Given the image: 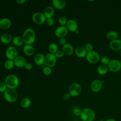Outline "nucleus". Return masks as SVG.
<instances>
[{
    "label": "nucleus",
    "instance_id": "f257e3e1",
    "mask_svg": "<svg viewBox=\"0 0 121 121\" xmlns=\"http://www.w3.org/2000/svg\"><path fill=\"white\" fill-rule=\"evenodd\" d=\"M22 38L26 44L31 45L35 42L36 39L35 31L31 28L26 29L23 34Z\"/></svg>",
    "mask_w": 121,
    "mask_h": 121
},
{
    "label": "nucleus",
    "instance_id": "f03ea898",
    "mask_svg": "<svg viewBox=\"0 0 121 121\" xmlns=\"http://www.w3.org/2000/svg\"><path fill=\"white\" fill-rule=\"evenodd\" d=\"M5 83L9 89H15L18 86L19 80L16 75L10 74L8 75L5 78Z\"/></svg>",
    "mask_w": 121,
    "mask_h": 121
},
{
    "label": "nucleus",
    "instance_id": "7ed1b4c3",
    "mask_svg": "<svg viewBox=\"0 0 121 121\" xmlns=\"http://www.w3.org/2000/svg\"><path fill=\"white\" fill-rule=\"evenodd\" d=\"M80 117L83 121H93L95 118V113L92 109L85 108L81 110Z\"/></svg>",
    "mask_w": 121,
    "mask_h": 121
},
{
    "label": "nucleus",
    "instance_id": "20e7f679",
    "mask_svg": "<svg viewBox=\"0 0 121 121\" xmlns=\"http://www.w3.org/2000/svg\"><path fill=\"white\" fill-rule=\"evenodd\" d=\"M18 95L15 89H8L4 93V97L8 102L12 103L15 102L17 99Z\"/></svg>",
    "mask_w": 121,
    "mask_h": 121
},
{
    "label": "nucleus",
    "instance_id": "39448f33",
    "mask_svg": "<svg viewBox=\"0 0 121 121\" xmlns=\"http://www.w3.org/2000/svg\"><path fill=\"white\" fill-rule=\"evenodd\" d=\"M82 88L81 86L77 83L71 84L69 88V93L72 96H77L80 95Z\"/></svg>",
    "mask_w": 121,
    "mask_h": 121
},
{
    "label": "nucleus",
    "instance_id": "423d86ee",
    "mask_svg": "<svg viewBox=\"0 0 121 121\" xmlns=\"http://www.w3.org/2000/svg\"><path fill=\"white\" fill-rule=\"evenodd\" d=\"M46 18L43 13L36 12L32 15V20L37 25H42L46 21Z\"/></svg>",
    "mask_w": 121,
    "mask_h": 121
},
{
    "label": "nucleus",
    "instance_id": "0eeeda50",
    "mask_svg": "<svg viewBox=\"0 0 121 121\" xmlns=\"http://www.w3.org/2000/svg\"><path fill=\"white\" fill-rule=\"evenodd\" d=\"M108 69L112 72H116L121 69V62L116 59L110 60L107 65Z\"/></svg>",
    "mask_w": 121,
    "mask_h": 121
},
{
    "label": "nucleus",
    "instance_id": "6e6552de",
    "mask_svg": "<svg viewBox=\"0 0 121 121\" xmlns=\"http://www.w3.org/2000/svg\"><path fill=\"white\" fill-rule=\"evenodd\" d=\"M57 58L54 54L48 53L45 56L44 63L46 66L52 68L53 67L56 63Z\"/></svg>",
    "mask_w": 121,
    "mask_h": 121
},
{
    "label": "nucleus",
    "instance_id": "1a4fd4ad",
    "mask_svg": "<svg viewBox=\"0 0 121 121\" xmlns=\"http://www.w3.org/2000/svg\"><path fill=\"white\" fill-rule=\"evenodd\" d=\"M17 50L13 46H9L5 52V55L8 60H14L17 56Z\"/></svg>",
    "mask_w": 121,
    "mask_h": 121
},
{
    "label": "nucleus",
    "instance_id": "9d476101",
    "mask_svg": "<svg viewBox=\"0 0 121 121\" xmlns=\"http://www.w3.org/2000/svg\"><path fill=\"white\" fill-rule=\"evenodd\" d=\"M86 57L87 61L91 63H95L100 59L99 54L97 52L93 51L87 52Z\"/></svg>",
    "mask_w": 121,
    "mask_h": 121
},
{
    "label": "nucleus",
    "instance_id": "9b49d317",
    "mask_svg": "<svg viewBox=\"0 0 121 121\" xmlns=\"http://www.w3.org/2000/svg\"><path fill=\"white\" fill-rule=\"evenodd\" d=\"M68 32V30L66 27L64 26H58L55 30V35L59 38L64 37L67 35Z\"/></svg>",
    "mask_w": 121,
    "mask_h": 121
},
{
    "label": "nucleus",
    "instance_id": "f8f14e48",
    "mask_svg": "<svg viewBox=\"0 0 121 121\" xmlns=\"http://www.w3.org/2000/svg\"><path fill=\"white\" fill-rule=\"evenodd\" d=\"M13 61L15 66L18 68H22L25 67V65L27 63L26 58L22 56H17L13 60Z\"/></svg>",
    "mask_w": 121,
    "mask_h": 121
},
{
    "label": "nucleus",
    "instance_id": "ddd939ff",
    "mask_svg": "<svg viewBox=\"0 0 121 121\" xmlns=\"http://www.w3.org/2000/svg\"><path fill=\"white\" fill-rule=\"evenodd\" d=\"M109 46L112 50L115 51L121 50V40L116 39L112 40L110 42Z\"/></svg>",
    "mask_w": 121,
    "mask_h": 121
},
{
    "label": "nucleus",
    "instance_id": "4468645a",
    "mask_svg": "<svg viewBox=\"0 0 121 121\" xmlns=\"http://www.w3.org/2000/svg\"><path fill=\"white\" fill-rule=\"evenodd\" d=\"M102 86V82L98 79L94 80L91 84V89L94 92H99Z\"/></svg>",
    "mask_w": 121,
    "mask_h": 121
},
{
    "label": "nucleus",
    "instance_id": "2eb2a0df",
    "mask_svg": "<svg viewBox=\"0 0 121 121\" xmlns=\"http://www.w3.org/2000/svg\"><path fill=\"white\" fill-rule=\"evenodd\" d=\"M66 26L68 30H69L71 32H75L77 30H78V24L75 20L73 19H69L68 20L66 24Z\"/></svg>",
    "mask_w": 121,
    "mask_h": 121
},
{
    "label": "nucleus",
    "instance_id": "dca6fc26",
    "mask_svg": "<svg viewBox=\"0 0 121 121\" xmlns=\"http://www.w3.org/2000/svg\"><path fill=\"white\" fill-rule=\"evenodd\" d=\"M11 25L10 20L6 17L2 18L0 20V28L2 29H7L9 28Z\"/></svg>",
    "mask_w": 121,
    "mask_h": 121
},
{
    "label": "nucleus",
    "instance_id": "f3484780",
    "mask_svg": "<svg viewBox=\"0 0 121 121\" xmlns=\"http://www.w3.org/2000/svg\"><path fill=\"white\" fill-rule=\"evenodd\" d=\"M62 51L64 54L67 55H70L73 53L74 49L71 44L66 43L65 44L62 46Z\"/></svg>",
    "mask_w": 121,
    "mask_h": 121
},
{
    "label": "nucleus",
    "instance_id": "a211bd4d",
    "mask_svg": "<svg viewBox=\"0 0 121 121\" xmlns=\"http://www.w3.org/2000/svg\"><path fill=\"white\" fill-rule=\"evenodd\" d=\"M45 56L41 53L36 54L34 57V62L37 65H42L44 63Z\"/></svg>",
    "mask_w": 121,
    "mask_h": 121
},
{
    "label": "nucleus",
    "instance_id": "6ab92c4d",
    "mask_svg": "<svg viewBox=\"0 0 121 121\" xmlns=\"http://www.w3.org/2000/svg\"><path fill=\"white\" fill-rule=\"evenodd\" d=\"M52 3L53 7L58 9H64L66 5V2L64 0H53Z\"/></svg>",
    "mask_w": 121,
    "mask_h": 121
},
{
    "label": "nucleus",
    "instance_id": "aec40b11",
    "mask_svg": "<svg viewBox=\"0 0 121 121\" xmlns=\"http://www.w3.org/2000/svg\"><path fill=\"white\" fill-rule=\"evenodd\" d=\"M23 52L26 55L30 56L34 53L35 49L31 44H26L23 47Z\"/></svg>",
    "mask_w": 121,
    "mask_h": 121
},
{
    "label": "nucleus",
    "instance_id": "412c9836",
    "mask_svg": "<svg viewBox=\"0 0 121 121\" xmlns=\"http://www.w3.org/2000/svg\"><path fill=\"white\" fill-rule=\"evenodd\" d=\"M12 37L11 35L8 33H5L2 34L0 37V40L1 43L8 44L12 41Z\"/></svg>",
    "mask_w": 121,
    "mask_h": 121
},
{
    "label": "nucleus",
    "instance_id": "4be33fe9",
    "mask_svg": "<svg viewBox=\"0 0 121 121\" xmlns=\"http://www.w3.org/2000/svg\"><path fill=\"white\" fill-rule=\"evenodd\" d=\"M87 51L83 47H78L75 50V53L77 56L79 58H84L86 57L87 54Z\"/></svg>",
    "mask_w": 121,
    "mask_h": 121
},
{
    "label": "nucleus",
    "instance_id": "5701e85b",
    "mask_svg": "<svg viewBox=\"0 0 121 121\" xmlns=\"http://www.w3.org/2000/svg\"><path fill=\"white\" fill-rule=\"evenodd\" d=\"M54 10L53 8L51 6H48L45 8L43 11V14L46 19L52 17L54 14Z\"/></svg>",
    "mask_w": 121,
    "mask_h": 121
},
{
    "label": "nucleus",
    "instance_id": "b1692460",
    "mask_svg": "<svg viewBox=\"0 0 121 121\" xmlns=\"http://www.w3.org/2000/svg\"><path fill=\"white\" fill-rule=\"evenodd\" d=\"M31 104V100L28 97H24L20 101V105L24 108L29 107Z\"/></svg>",
    "mask_w": 121,
    "mask_h": 121
},
{
    "label": "nucleus",
    "instance_id": "393cba45",
    "mask_svg": "<svg viewBox=\"0 0 121 121\" xmlns=\"http://www.w3.org/2000/svg\"><path fill=\"white\" fill-rule=\"evenodd\" d=\"M108 70L107 65L101 64L99 65L97 69V72L100 75H104L105 74Z\"/></svg>",
    "mask_w": 121,
    "mask_h": 121
},
{
    "label": "nucleus",
    "instance_id": "a878e982",
    "mask_svg": "<svg viewBox=\"0 0 121 121\" xmlns=\"http://www.w3.org/2000/svg\"><path fill=\"white\" fill-rule=\"evenodd\" d=\"M12 42L15 45L17 46H19L22 45L24 43V41L23 40L22 37H21L18 36H16L14 37L12 39Z\"/></svg>",
    "mask_w": 121,
    "mask_h": 121
},
{
    "label": "nucleus",
    "instance_id": "bb28decb",
    "mask_svg": "<svg viewBox=\"0 0 121 121\" xmlns=\"http://www.w3.org/2000/svg\"><path fill=\"white\" fill-rule=\"evenodd\" d=\"M106 37L110 40H113L117 39L118 36V34L117 32L114 31H111L108 32L106 35Z\"/></svg>",
    "mask_w": 121,
    "mask_h": 121
},
{
    "label": "nucleus",
    "instance_id": "cd10ccee",
    "mask_svg": "<svg viewBox=\"0 0 121 121\" xmlns=\"http://www.w3.org/2000/svg\"><path fill=\"white\" fill-rule=\"evenodd\" d=\"M48 49L50 53L55 54L58 51V46L56 43H52L49 44Z\"/></svg>",
    "mask_w": 121,
    "mask_h": 121
},
{
    "label": "nucleus",
    "instance_id": "c85d7f7f",
    "mask_svg": "<svg viewBox=\"0 0 121 121\" xmlns=\"http://www.w3.org/2000/svg\"><path fill=\"white\" fill-rule=\"evenodd\" d=\"M14 66L15 65H14L13 60H8L5 62L4 64L5 69L8 70L12 69Z\"/></svg>",
    "mask_w": 121,
    "mask_h": 121
},
{
    "label": "nucleus",
    "instance_id": "c756f323",
    "mask_svg": "<svg viewBox=\"0 0 121 121\" xmlns=\"http://www.w3.org/2000/svg\"><path fill=\"white\" fill-rule=\"evenodd\" d=\"M52 70L51 69V68L48 66L44 67L43 69V73L46 76L50 75L52 73Z\"/></svg>",
    "mask_w": 121,
    "mask_h": 121
},
{
    "label": "nucleus",
    "instance_id": "7c9ffc66",
    "mask_svg": "<svg viewBox=\"0 0 121 121\" xmlns=\"http://www.w3.org/2000/svg\"><path fill=\"white\" fill-rule=\"evenodd\" d=\"M7 86L5 82L0 81V92H5L7 90Z\"/></svg>",
    "mask_w": 121,
    "mask_h": 121
},
{
    "label": "nucleus",
    "instance_id": "2f4dec72",
    "mask_svg": "<svg viewBox=\"0 0 121 121\" xmlns=\"http://www.w3.org/2000/svg\"><path fill=\"white\" fill-rule=\"evenodd\" d=\"M110 61V59L107 56L103 57L101 60V62L102 63V64L105 65H108Z\"/></svg>",
    "mask_w": 121,
    "mask_h": 121
},
{
    "label": "nucleus",
    "instance_id": "473e14b6",
    "mask_svg": "<svg viewBox=\"0 0 121 121\" xmlns=\"http://www.w3.org/2000/svg\"><path fill=\"white\" fill-rule=\"evenodd\" d=\"M81 110H80L78 108V107H74L73 110H72V113L75 116H80V113H81Z\"/></svg>",
    "mask_w": 121,
    "mask_h": 121
},
{
    "label": "nucleus",
    "instance_id": "72a5a7b5",
    "mask_svg": "<svg viewBox=\"0 0 121 121\" xmlns=\"http://www.w3.org/2000/svg\"><path fill=\"white\" fill-rule=\"evenodd\" d=\"M59 23L61 25H66L67 23L68 20H67V18L64 17H61L59 18L58 20Z\"/></svg>",
    "mask_w": 121,
    "mask_h": 121
},
{
    "label": "nucleus",
    "instance_id": "f704fd0d",
    "mask_svg": "<svg viewBox=\"0 0 121 121\" xmlns=\"http://www.w3.org/2000/svg\"><path fill=\"white\" fill-rule=\"evenodd\" d=\"M93 46L90 43H87L85 45V48L87 51V52H89L92 51L93 50Z\"/></svg>",
    "mask_w": 121,
    "mask_h": 121
},
{
    "label": "nucleus",
    "instance_id": "c9c22d12",
    "mask_svg": "<svg viewBox=\"0 0 121 121\" xmlns=\"http://www.w3.org/2000/svg\"><path fill=\"white\" fill-rule=\"evenodd\" d=\"M54 54L57 58H60L63 56L64 54L63 52H62V51L59 50Z\"/></svg>",
    "mask_w": 121,
    "mask_h": 121
},
{
    "label": "nucleus",
    "instance_id": "e433bc0d",
    "mask_svg": "<svg viewBox=\"0 0 121 121\" xmlns=\"http://www.w3.org/2000/svg\"><path fill=\"white\" fill-rule=\"evenodd\" d=\"M46 21L47 25L49 26H52L54 24V20L52 17L47 19Z\"/></svg>",
    "mask_w": 121,
    "mask_h": 121
},
{
    "label": "nucleus",
    "instance_id": "4c0bfd02",
    "mask_svg": "<svg viewBox=\"0 0 121 121\" xmlns=\"http://www.w3.org/2000/svg\"><path fill=\"white\" fill-rule=\"evenodd\" d=\"M59 42L60 44L64 45L66 43V39L64 37H62V38H60L59 40Z\"/></svg>",
    "mask_w": 121,
    "mask_h": 121
},
{
    "label": "nucleus",
    "instance_id": "58836bf2",
    "mask_svg": "<svg viewBox=\"0 0 121 121\" xmlns=\"http://www.w3.org/2000/svg\"><path fill=\"white\" fill-rule=\"evenodd\" d=\"M24 67H25V68L26 69L29 70H31V69H32L33 66H32V65L30 63H28V62H27V63H26V64L25 65V66Z\"/></svg>",
    "mask_w": 121,
    "mask_h": 121
},
{
    "label": "nucleus",
    "instance_id": "ea45409f",
    "mask_svg": "<svg viewBox=\"0 0 121 121\" xmlns=\"http://www.w3.org/2000/svg\"><path fill=\"white\" fill-rule=\"evenodd\" d=\"M71 97V95H70L69 93H66L63 96V100H69Z\"/></svg>",
    "mask_w": 121,
    "mask_h": 121
},
{
    "label": "nucleus",
    "instance_id": "a19ab883",
    "mask_svg": "<svg viewBox=\"0 0 121 121\" xmlns=\"http://www.w3.org/2000/svg\"><path fill=\"white\" fill-rule=\"evenodd\" d=\"M16 1L19 4H23L26 2V0H16Z\"/></svg>",
    "mask_w": 121,
    "mask_h": 121
},
{
    "label": "nucleus",
    "instance_id": "79ce46f5",
    "mask_svg": "<svg viewBox=\"0 0 121 121\" xmlns=\"http://www.w3.org/2000/svg\"><path fill=\"white\" fill-rule=\"evenodd\" d=\"M104 121H116L113 119H108L105 120Z\"/></svg>",
    "mask_w": 121,
    "mask_h": 121
},
{
    "label": "nucleus",
    "instance_id": "37998d69",
    "mask_svg": "<svg viewBox=\"0 0 121 121\" xmlns=\"http://www.w3.org/2000/svg\"><path fill=\"white\" fill-rule=\"evenodd\" d=\"M75 33L76 34H78L79 33V31H78V30H77Z\"/></svg>",
    "mask_w": 121,
    "mask_h": 121
},
{
    "label": "nucleus",
    "instance_id": "c03bdc74",
    "mask_svg": "<svg viewBox=\"0 0 121 121\" xmlns=\"http://www.w3.org/2000/svg\"><path fill=\"white\" fill-rule=\"evenodd\" d=\"M120 55L121 56V52H120Z\"/></svg>",
    "mask_w": 121,
    "mask_h": 121
}]
</instances>
